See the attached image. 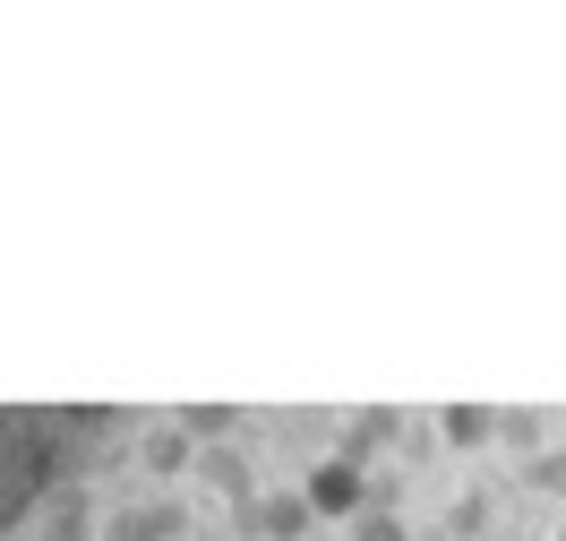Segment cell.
<instances>
[{"label":"cell","instance_id":"6da1fadb","mask_svg":"<svg viewBox=\"0 0 566 541\" xmlns=\"http://www.w3.org/2000/svg\"><path fill=\"white\" fill-rule=\"evenodd\" d=\"M301 490H310V507H318L326 524H360V516L378 507V481H369V456H360V447H335L326 465H310Z\"/></svg>","mask_w":566,"mask_h":541},{"label":"cell","instance_id":"7a4b0ae2","mask_svg":"<svg viewBox=\"0 0 566 541\" xmlns=\"http://www.w3.org/2000/svg\"><path fill=\"white\" fill-rule=\"evenodd\" d=\"M310 524H318L310 490H258L249 507H232V533H249V541H301Z\"/></svg>","mask_w":566,"mask_h":541},{"label":"cell","instance_id":"3957f363","mask_svg":"<svg viewBox=\"0 0 566 541\" xmlns=\"http://www.w3.org/2000/svg\"><path fill=\"white\" fill-rule=\"evenodd\" d=\"M180 524H189V516H180L172 499H155V507H120V516H112V533H104V541H172Z\"/></svg>","mask_w":566,"mask_h":541},{"label":"cell","instance_id":"277c9868","mask_svg":"<svg viewBox=\"0 0 566 541\" xmlns=\"http://www.w3.org/2000/svg\"><path fill=\"white\" fill-rule=\"evenodd\" d=\"M198 472H207V490L223 507H249L258 499V481H249V456H232V447H207V456H198Z\"/></svg>","mask_w":566,"mask_h":541},{"label":"cell","instance_id":"5b68a950","mask_svg":"<svg viewBox=\"0 0 566 541\" xmlns=\"http://www.w3.org/2000/svg\"><path fill=\"white\" fill-rule=\"evenodd\" d=\"M429 430L447 438V447H463V456H472V447H490V438H497V413H481V404H447Z\"/></svg>","mask_w":566,"mask_h":541},{"label":"cell","instance_id":"8992f818","mask_svg":"<svg viewBox=\"0 0 566 541\" xmlns=\"http://www.w3.org/2000/svg\"><path fill=\"white\" fill-rule=\"evenodd\" d=\"M497 438L524 447V456H541V447H549V413H524V404H515V413H497Z\"/></svg>","mask_w":566,"mask_h":541},{"label":"cell","instance_id":"52a82bcc","mask_svg":"<svg viewBox=\"0 0 566 541\" xmlns=\"http://www.w3.org/2000/svg\"><path fill=\"white\" fill-rule=\"evenodd\" d=\"M189 465H198L189 430H155V438H146V472H189Z\"/></svg>","mask_w":566,"mask_h":541},{"label":"cell","instance_id":"ba28073f","mask_svg":"<svg viewBox=\"0 0 566 541\" xmlns=\"http://www.w3.org/2000/svg\"><path fill=\"white\" fill-rule=\"evenodd\" d=\"M524 481L541 490V499L566 507V447H541V456H524Z\"/></svg>","mask_w":566,"mask_h":541},{"label":"cell","instance_id":"9c48e42d","mask_svg":"<svg viewBox=\"0 0 566 541\" xmlns=\"http://www.w3.org/2000/svg\"><path fill=\"white\" fill-rule=\"evenodd\" d=\"M387 438H403V413H387V404H369V413L353 422V438H344V447H360V456H369V447H387Z\"/></svg>","mask_w":566,"mask_h":541},{"label":"cell","instance_id":"30bf717a","mask_svg":"<svg viewBox=\"0 0 566 541\" xmlns=\"http://www.w3.org/2000/svg\"><path fill=\"white\" fill-rule=\"evenodd\" d=\"M447 533L472 541V533H490V490H463L455 507H447Z\"/></svg>","mask_w":566,"mask_h":541},{"label":"cell","instance_id":"8fae6325","mask_svg":"<svg viewBox=\"0 0 566 541\" xmlns=\"http://www.w3.org/2000/svg\"><path fill=\"white\" fill-rule=\"evenodd\" d=\"M353 541H412V524H403L395 507H369V516L353 524Z\"/></svg>","mask_w":566,"mask_h":541},{"label":"cell","instance_id":"7c38bea8","mask_svg":"<svg viewBox=\"0 0 566 541\" xmlns=\"http://www.w3.org/2000/svg\"><path fill=\"white\" fill-rule=\"evenodd\" d=\"M558 541H566V524H558Z\"/></svg>","mask_w":566,"mask_h":541}]
</instances>
